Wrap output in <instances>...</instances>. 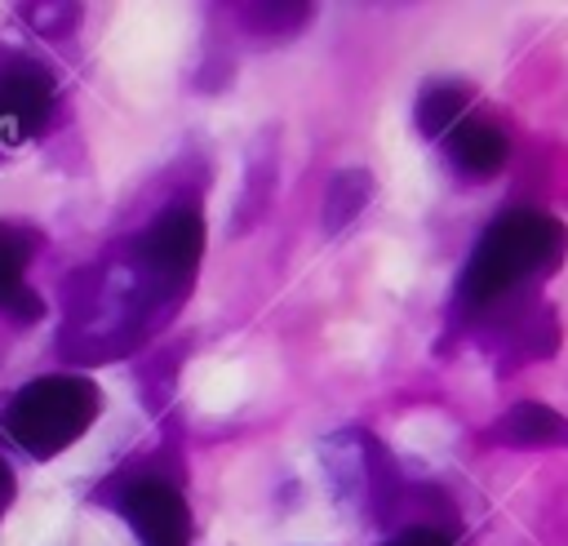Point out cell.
I'll return each instance as SVG.
<instances>
[{"label": "cell", "instance_id": "11", "mask_svg": "<svg viewBox=\"0 0 568 546\" xmlns=\"http://www.w3.org/2000/svg\"><path fill=\"white\" fill-rule=\"evenodd\" d=\"M368 195H373V178H368L364 169H342V173H333V182H328V191H324V231H328V235L346 231V226L359 218V209L368 204Z\"/></svg>", "mask_w": 568, "mask_h": 546}, {"label": "cell", "instance_id": "9", "mask_svg": "<svg viewBox=\"0 0 568 546\" xmlns=\"http://www.w3.org/2000/svg\"><path fill=\"white\" fill-rule=\"evenodd\" d=\"M444 151H448V160H453V169L462 178H488V173H497L506 164L510 142H506L501 129H493L484 120H462L448 133V146Z\"/></svg>", "mask_w": 568, "mask_h": 546}, {"label": "cell", "instance_id": "4", "mask_svg": "<svg viewBox=\"0 0 568 546\" xmlns=\"http://www.w3.org/2000/svg\"><path fill=\"white\" fill-rule=\"evenodd\" d=\"M115 510L129 519L142 546H186L191 542V510L182 493L155 475H138L115 497Z\"/></svg>", "mask_w": 568, "mask_h": 546}, {"label": "cell", "instance_id": "5", "mask_svg": "<svg viewBox=\"0 0 568 546\" xmlns=\"http://www.w3.org/2000/svg\"><path fill=\"white\" fill-rule=\"evenodd\" d=\"M53 107V80L31 58L0 62V146H13L44 129Z\"/></svg>", "mask_w": 568, "mask_h": 546}, {"label": "cell", "instance_id": "2", "mask_svg": "<svg viewBox=\"0 0 568 546\" xmlns=\"http://www.w3.org/2000/svg\"><path fill=\"white\" fill-rule=\"evenodd\" d=\"M102 413V391L80 373H53L27 382L9 404L0 408V431L9 444H18L27 457L49 462L62 448H71Z\"/></svg>", "mask_w": 568, "mask_h": 546}, {"label": "cell", "instance_id": "8", "mask_svg": "<svg viewBox=\"0 0 568 546\" xmlns=\"http://www.w3.org/2000/svg\"><path fill=\"white\" fill-rule=\"evenodd\" d=\"M488 435L506 448H568V417L528 400V404L506 408Z\"/></svg>", "mask_w": 568, "mask_h": 546}, {"label": "cell", "instance_id": "7", "mask_svg": "<svg viewBox=\"0 0 568 546\" xmlns=\"http://www.w3.org/2000/svg\"><path fill=\"white\" fill-rule=\"evenodd\" d=\"M488 346L501 355V364H528V360H541V355H555L559 346V320L550 306L541 302H528V306H515V315L506 311L501 324L493 328Z\"/></svg>", "mask_w": 568, "mask_h": 546}, {"label": "cell", "instance_id": "3", "mask_svg": "<svg viewBox=\"0 0 568 546\" xmlns=\"http://www.w3.org/2000/svg\"><path fill=\"white\" fill-rule=\"evenodd\" d=\"M200 253H204V218H200V209H191V204L164 209V213L129 244V257H133L173 302H182L186 284L195 280Z\"/></svg>", "mask_w": 568, "mask_h": 546}, {"label": "cell", "instance_id": "10", "mask_svg": "<svg viewBox=\"0 0 568 546\" xmlns=\"http://www.w3.org/2000/svg\"><path fill=\"white\" fill-rule=\"evenodd\" d=\"M466 102H470V93H466L462 84H453V80H430V84H422V93H417V102H413V120H417V129H422L426 138H444V133H453V129L462 124Z\"/></svg>", "mask_w": 568, "mask_h": 546}, {"label": "cell", "instance_id": "13", "mask_svg": "<svg viewBox=\"0 0 568 546\" xmlns=\"http://www.w3.org/2000/svg\"><path fill=\"white\" fill-rule=\"evenodd\" d=\"M382 546H457L448 533H439V528H426V524H417V528H404V533H395L390 542H382Z\"/></svg>", "mask_w": 568, "mask_h": 546}, {"label": "cell", "instance_id": "6", "mask_svg": "<svg viewBox=\"0 0 568 546\" xmlns=\"http://www.w3.org/2000/svg\"><path fill=\"white\" fill-rule=\"evenodd\" d=\"M36 244H40L36 231L18 222H0V315H9L13 324L44 320V297L27 284V262Z\"/></svg>", "mask_w": 568, "mask_h": 546}, {"label": "cell", "instance_id": "12", "mask_svg": "<svg viewBox=\"0 0 568 546\" xmlns=\"http://www.w3.org/2000/svg\"><path fill=\"white\" fill-rule=\"evenodd\" d=\"M240 18L257 36H288L311 18V4H240Z\"/></svg>", "mask_w": 568, "mask_h": 546}, {"label": "cell", "instance_id": "14", "mask_svg": "<svg viewBox=\"0 0 568 546\" xmlns=\"http://www.w3.org/2000/svg\"><path fill=\"white\" fill-rule=\"evenodd\" d=\"M13 506V471H9V462L0 457V515Z\"/></svg>", "mask_w": 568, "mask_h": 546}, {"label": "cell", "instance_id": "1", "mask_svg": "<svg viewBox=\"0 0 568 546\" xmlns=\"http://www.w3.org/2000/svg\"><path fill=\"white\" fill-rule=\"evenodd\" d=\"M568 253V231L559 218L537 213V209H510L501 213L470 249L466 271L457 280L453 315L457 320H479L497 311L510 293L524 284L550 275Z\"/></svg>", "mask_w": 568, "mask_h": 546}]
</instances>
